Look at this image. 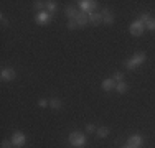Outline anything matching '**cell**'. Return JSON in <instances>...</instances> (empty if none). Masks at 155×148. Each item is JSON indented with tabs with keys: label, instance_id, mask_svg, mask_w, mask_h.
<instances>
[{
	"label": "cell",
	"instance_id": "obj_1",
	"mask_svg": "<svg viewBox=\"0 0 155 148\" xmlns=\"http://www.w3.org/2000/svg\"><path fill=\"white\" fill-rule=\"evenodd\" d=\"M145 58H147V56H145V53H143V51L140 53V51H139V53H135L130 59H127V61H125V68L132 71V69H135L137 66L142 64V63L145 61Z\"/></svg>",
	"mask_w": 155,
	"mask_h": 148
},
{
	"label": "cell",
	"instance_id": "obj_2",
	"mask_svg": "<svg viewBox=\"0 0 155 148\" xmlns=\"http://www.w3.org/2000/svg\"><path fill=\"white\" fill-rule=\"evenodd\" d=\"M69 143L73 146H83L86 143V135L83 132H71L69 133Z\"/></svg>",
	"mask_w": 155,
	"mask_h": 148
},
{
	"label": "cell",
	"instance_id": "obj_3",
	"mask_svg": "<svg viewBox=\"0 0 155 148\" xmlns=\"http://www.w3.org/2000/svg\"><path fill=\"white\" fill-rule=\"evenodd\" d=\"M78 3H79L81 10H84V12L89 13V15L97 8V2H96V0H81V2H78Z\"/></svg>",
	"mask_w": 155,
	"mask_h": 148
},
{
	"label": "cell",
	"instance_id": "obj_4",
	"mask_svg": "<svg viewBox=\"0 0 155 148\" xmlns=\"http://www.w3.org/2000/svg\"><path fill=\"white\" fill-rule=\"evenodd\" d=\"M143 30H145V25H143L140 20H135V21H132V23H130L129 31H130V35H134V36H140L143 33Z\"/></svg>",
	"mask_w": 155,
	"mask_h": 148
},
{
	"label": "cell",
	"instance_id": "obj_5",
	"mask_svg": "<svg viewBox=\"0 0 155 148\" xmlns=\"http://www.w3.org/2000/svg\"><path fill=\"white\" fill-rule=\"evenodd\" d=\"M142 143H143V138L140 135H132V137H129V140H127L129 148H139V146H142Z\"/></svg>",
	"mask_w": 155,
	"mask_h": 148
},
{
	"label": "cell",
	"instance_id": "obj_6",
	"mask_svg": "<svg viewBox=\"0 0 155 148\" xmlns=\"http://www.w3.org/2000/svg\"><path fill=\"white\" fill-rule=\"evenodd\" d=\"M25 142H27V137H25L21 132H15V133L12 135V143H13L15 146H23Z\"/></svg>",
	"mask_w": 155,
	"mask_h": 148
},
{
	"label": "cell",
	"instance_id": "obj_7",
	"mask_svg": "<svg viewBox=\"0 0 155 148\" xmlns=\"http://www.w3.org/2000/svg\"><path fill=\"white\" fill-rule=\"evenodd\" d=\"M51 18H53V17H51L48 12H40L35 17V21H36V23H40V25H46V23H50V21H51Z\"/></svg>",
	"mask_w": 155,
	"mask_h": 148
},
{
	"label": "cell",
	"instance_id": "obj_8",
	"mask_svg": "<svg viewBox=\"0 0 155 148\" xmlns=\"http://www.w3.org/2000/svg\"><path fill=\"white\" fill-rule=\"evenodd\" d=\"M0 76H2L3 81H13V79L17 77V74H15V69H12V68H3Z\"/></svg>",
	"mask_w": 155,
	"mask_h": 148
},
{
	"label": "cell",
	"instance_id": "obj_9",
	"mask_svg": "<svg viewBox=\"0 0 155 148\" xmlns=\"http://www.w3.org/2000/svg\"><path fill=\"white\" fill-rule=\"evenodd\" d=\"M76 23H78V27H84V25H87L89 23V13H86V12H81V13H78L76 15Z\"/></svg>",
	"mask_w": 155,
	"mask_h": 148
},
{
	"label": "cell",
	"instance_id": "obj_10",
	"mask_svg": "<svg viewBox=\"0 0 155 148\" xmlns=\"http://www.w3.org/2000/svg\"><path fill=\"white\" fill-rule=\"evenodd\" d=\"M102 21H104V23H107V25H112L114 23V17H112V13H110L109 8L102 10Z\"/></svg>",
	"mask_w": 155,
	"mask_h": 148
},
{
	"label": "cell",
	"instance_id": "obj_11",
	"mask_svg": "<svg viewBox=\"0 0 155 148\" xmlns=\"http://www.w3.org/2000/svg\"><path fill=\"white\" fill-rule=\"evenodd\" d=\"M116 86H117V82L112 79V77L102 81V89H104V91H112V89H116Z\"/></svg>",
	"mask_w": 155,
	"mask_h": 148
},
{
	"label": "cell",
	"instance_id": "obj_12",
	"mask_svg": "<svg viewBox=\"0 0 155 148\" xmlns=\"http://www.w3.org/2000/svg\"><path fill=\"white\" fill-rule=\"evenodd\" d=\"M64 13H66V17H68L69 20H74V18H76V15L79 13V12L76 10V7L69 5V7H66V8H64Z\"/></svg>",
	"mask_w": 155,
	"mask_h": 148
},
{
	"label": "cell",
	"instance_id": "obj_13",
	"mask_svg": "<svg viewBox=\"0 0 155 148\" xmlns=\"http://www.w3.org/2000/svg\"><path fill=\"white\" fill-rule=\"evenodd\" d=\"M50 107L53 110H60L61 107H63V101H60L58 97H53V99H50Z\"/></svg>",
	"mask_w": 155,
	"mask_h": 148
},
{
	"label": "cell",
	"instance_id": "obj_14",
	"mask_svg": "<svg viewBox=\"0 0 155 148\" xmlns=\"http://www.w3.org/2000/svg\"><path fill=\"white\" fill-rule=\"evenodd\" d=\"M89 21H91L93 25L102 23V13H91V15H89Z\"/></svg>",
	"mask_w": 155,
	"mask_h": 148
},
{
	"label": "cell",
	"instance_id": "obj_15",
	"mask_svg": "<svg viewBox=\"0 0 155 148\" xmlns=\"http://www.w3.org/2000/svg\"><path fill=\"white\" fill-rule=\"evenodd\" d=\"M96 132H97V137H99V138H106V137L109 135V128H107V127H99Z\"/></svg>",
	"mask_w": 155,
	"mask_h": 148
},
{
	"label": "cell",
	"instance_id": "obj_16",
	"mask_svg": "<svg viewBox=\"0 0 155 148\" xmlns=\"http://www.w3.org/2000/svg\"><path fill=\"white\" fill-rule=\"evenodd\" d=\"M127 89H129V86L124 82V81H122V82H117V86H116V91L119 92V94H124V92L127 91Z\"/></svg>",
	"mask_w": 155,
	"mask_h": 148
},
{
	"label": "cell",
	"instance_id": "obj_17",
	"mask_svg": "<svg viewBox=\"0 0 155 148\" xmlns=\"http://www.w3.org/2000/svg\"><path fill=\"white\" fill-rule=\"evenodd\" d=\"M33 7H35V10H38V12H43V10L46 8V3H45V2H40V0H36V2L33 3Z\"/></svg>",
	"mask_w": 155,
	"mask_h": 148
},
{
	"label": "cell",
	"instance_id": "obj_18",
	"mask_svg": "<svg viewBox=\"0 0 155 148\" xmlns=\"http://www.w3.org/2000/svg\"><path fill=\"white\" fill-rule=\"evenodd\" d=\"M46 10H48V13L51 15L56 10V2H46Z\"/></svg>",
	"mask_w": 155,
	"mask_h": 148
},
{
	"label": "cell",
	"instance_id": "obj_19",
	"mask_svg": "<svg viewBox=\"0 0 155 148\" xmlns=\"http://www.w3.org/2000/svg\"><path fill=\"white\" fill-rule=\"evenodd\" d=\"M145 28L152 30V31H155V18H150V20L145 21Z\"/></svg>",
	"mask_w": 155,
	"mask_h": 148
},
{
	"label": "cell",
	"instance_id": "obj_20",
	"mask_svg": "<svg viewBox=\"0 0 155 148\" xmlns=\"http://www.w3.org/2000/svg\"><path fill=\"white\" fill-rule=\"evenodd\" d=\"M112 79L116 81V82H122V81H124V74L122 72H114Z\"/></svg>",
	"mask_w": 155,
	"mask_h": 148
},
{
	"label": "cell",
	"instance_id": "obj_21",
	"mask_svg": "<svg viewBox=\"0 0 155 148\" xmlns=\"http://www.w3.org/2000/svg\"><path fill=\"white\" fill-rule=\"evenodd\" d=\"M38 105H40V107H50V101H46V99H40V101H38Z\"/></svg>",
	"mask_w": 155,
	"mask_h": 148
},
{
	"label": "cell",
	"instance_id": "obj_22",
	"mask_svg": "<svg viewBox=\"0 0 155 148\" xmlns=\"http://www.w3.org/2000/svg\"><path fill=\"white\" fill-rule=\"evenodd\" d=\"M12 140H3L2 142V148H12Z\"/></svg>",
	"mask_w": 155,
	"mask_h": 148
},
{
	"label": "cell",
	"instance_id": "obj_23",
	"mask_svg": "<svg viewBox=\"0 0 155 148\" xmlns=\"http://www.w3.org/2000/svg\"><path fill=\"white\" fill-rule=\"evenodd\" d=\"M68 28H69V30H76V28H78V23H76V20H69V23H68Z\"/></svg>",
	"mask_w": 155,
	"mask_h": 148
},
{
	"label": "cell",
	"instance_id": "obj_24",
	"mask_svg": "<svg viewBox=\"0 0 155 148\" xmlns=\"http://www.w3.org/2000/svg\"><path fill=\"white\" fill-rule=\"evenodd\" d=\"M86 132L87 133H93V132H96V127H94V125H86Z\"/></svg>",
	"mask_w": 155,
	"mask_h": 148
},
{
	"label": "cell",
	"instance_id": "obj_25",
	"mask_svg": "<svg viewBox=\"0 0 155 148\" xmlns=\"http://www.w3.org/2000/svg\"><path fill=\"white\" fill-rule=\"evenodd\" d=\"M2 25L3 27H8V21H7V18H3V17H2Z\"/></svg>",
	"mask_w": 155,
	"mask_h": 148
},
{
	"label": "cell",
	"instance_id": "obj_26",
	"mask_svg": "<svg viewBox=\"0 0 155 148\" xmlns=\"http://www.w3.org/2000/svg\"><path fill=\"white\" fill-rule=\"evenodd\" d=\"M125 148H129V146H125Z\"/></svg>",
	"mask_w": 155,
	"mask_h": 148
}]
</instances>
